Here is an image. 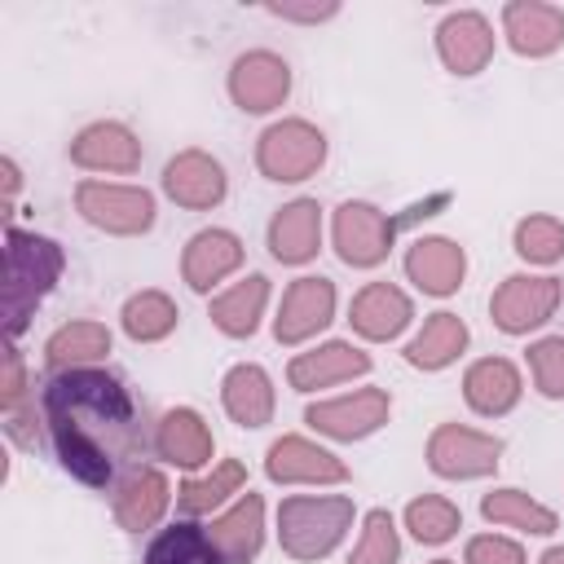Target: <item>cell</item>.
<instances>
[{"instance_id":"42","label":"cell","mask_w":564,"mask_h":564,"mask_svg":"<svg viewBox=\"0 0 564 564\" xmlns=\"http://www.w3.org/2000/svg\"><path fill=\"white\" fill-rule=\"evenodd\" d=\"M0 172H4V220H9V216H13V194H18V185H22V172H18L13 159H0Z\"/></svg>"},{"instance_id":"21","label":"cell","mask_w":564,"mask_h":564,"mask_svg":"<svg viewBox=\"0 0 564 564\" xmlns=\"http://www.w3.org/2000/svg\"><path fill=\"white\" fill-rule=\"evenodd\" d=\"M167 502H172V485H167V476L159 471V467H132L119 485H115V520H119V529H128V533H141V529H154L159 520H163V511H167Z\"/></svg>"},{"instance_id":"3","label":"cell","mask_w":564,"mask_h":564,"mask_svg":"<svg viewBox=\"0 0 564 564\" xmlns=\"http://www.w3.org/2000/svg\"><path fill=\"white\" fill-rule=\"evenodd\" d=\"M445 203H449V198L436 194V198H427V203H414V207L401 212V216H383L375 203H357V198H348V203L335 207V220H330L335 251H339V260L352 264V269H375V264L388 260L397 229L414 225L419 216H432V212L445 207Z\"/></svg>"},{"instance_id":"14","label":"cell","mask_w":564,"mask_h":564,"mask_svg":"<svg viewBox=\"0 0 564 564\" xmlns=\"http://www.w3.org/2000/svg\"><path fill=\"white\" fill-rule=\"evenodd\" d=\"M436 53L445 62V70L454 75H476L489 66L494 57V26L485 13L476 9H454L441 18L436 26Z\"/></svg>"},{"instance_id":"25","label":"cell","mask_w":564,"mask_h":564,"mask_svg":"<svg viewBox=\"0 0 564 564\" xmlns=\"http://www.w3.org/2000/svg\"><path fill=\"white\" fill-rule=\"evenodd\" d=\"M154 449H159V458H167L172 467H185V471L207 467V463H212V427L203 423L198 410L176 405V410H167V414L159 419V427H154Z\"/></svg>"},{"instance_id":"30","label":"cell","mask_w":564,"mask_h":564,"mask_svg":"<svg viewBox=\"0 0 564 564\" xmlns=\"http://www.w3.org/2000/svg\"><path fill=\"white\" fill-rule=\"evenodd\" d=\"M480 516L489 524H507V529H520V533H533V538H546L560 529L555 511L542 507L538 498H529L524 489H489L480 498Z\"/></svg>"},{"instance_id":"39","label":"cell","mask_w":564,"mask_h":564,"mask_svg":"<svg viewBox=\"0 0 564 564\" xmlns=\"http://www.w3.org/2000/svg\"><path fill=\"white\" fill-rule=\"evenodd\" d=\"M22 401H31V392H26V366H22L18 344H9V348H4V383H0V405H4V410H13V405H22Z\"/></svg>"},{"instance_id":"34","label":"cell","mask_w":564,"mask_h":564,"mask_svg":"<svg viewBox=\"0 0 564 564\" xmlns=\"http://www.w3.org/2000/svg\"><path fill=\"white\" fill-rule=\"evenodd\" d=\"M458 524H463V511H458L449 498H441V494H423V498H414V502L405 507V529H410L414 542H423V546L449 542V538L458 533Z\"/></svg>"},{"instance_id":"28","label":"cell","mask_w":564,"mask_h":564,"mask_svg":"<svg viewBox=\"0 0 564 564\" xmlns=\"http://www.w3.org/2000/svg\"><path fill=\"white\" fill-rule=\"evenodd\" d=\"M110 352V330L101 322H66L44 339V361L57 370H84L106 361Z\"/></svg>"},{"instance_id":"40","label":"cell","mask_w":564,"mask_h":564,"mask_svg":"<svg viewBox=\"0 0 564 564\" xmlns=\"http://www.w3.org/2000/svg\"><path fill=\"white\" fill-rule=\"evenodd\" d=\"M4 432H9V441H18L22 449H35V441H40V423H35V397L31 401H22V405H13V410H4Z\"/></svg>"},{"instance_id":"37","label":"cell","mask_w":564,"mask_h":564,"mask_svg":"<svg viewBox=\"0 0 564 564\" xmlns=\"http://www.w3.org/2000/svg\"><path fill=\"white\" fill-rule=\"evenodd\" d=\"M529 370L542 397L560 401L564 397V335H546L538 344H529Z\"/></svg>"},{"instance_id":"38","label":"cell","mask_w":564,"mask_h":564,"mask_svg":"<svg viewBox=\"0 0 564 564\" xmlns=\"http://www.w3.org/2000/svg\"><path fill=\"white\" fill-rule=\"evenodd\" d=\"M463 564H524L520 542L498 538V533H476L463 551Z\"/></svg>"},{"instance_id":"7","label":"cell","mask_w":564,"mask_h":564,"mask_svg":"<svg viewBox=\"0 0 564 564\" xmlns=\"http://www.w3.org/2000/svg\"><path fill=\"white\" fill-rule=\"evenodd\" d=\"M560 295H564L560 278H546V273H511L494 291L489 317H494V326L502 335H529V330H538L542 322L555 317Z\"/></svg>"},{"instance_id":"17","label":"cell","mask_w":564,"mask_h":564,"mask_svg":"<svg viewBox=\"0 0 564 564\" xmlns=\"http://www.w3.org/2000/svg\"><path fill=\"white\" fill-rule=\"evenodd\" d=\"M467 273V251L454 238H414L405 251V278L423 291V295H454L463 286Z\"/></svg>"},{"instance_id":"19","label":"cell","mask_w":564,"mask_h":564,"mask_svg":"<svg viewBox=\"0 0 564 564\" xmlns=\"http://www.w3.org/2000/svg\"><path fill=\"white\" fill-rule=\"evenodd\" d=\"M370 370V352H361L357 344H344V339H330V344H317L300 357H291L286 366V379L295 392H317V388H330V383H344V379H357Z\"/></svg>"},{"instance_id":"9","label":"cell","mask_w":564,"mask_h":564,"mask_svg":"<svg viewBox=\"0 0 564 564\" xmlns=\"http://www.w3.org/2000/svg\"><path fill=\"white\" fill-rule=\"evenodd\" d=\"M392 414V397L383 388H357L344 392L335 401H317L304 410V423L330 441H366L370 432H379Z\"/></svg>"},{"instance_id":"16","label":"cell","mask_w":564,"mask_h":564,"mask_svg":"<svg viewBox=\"0 0 564 564\" xmlns=\"http://www.w3.org/2000/svg\"><path fill=\"white\" fill-rule=\"evenodd\" d=\"M410 317H414V304H410V295H405L401 286H392V282H366V286L352 295V308H348L352 330H357L361 339H370V344L397 339V335L410 326Z\"/></svg>"},{"instance_id":"44","label":"cell","mask_w":564,"mask_h":564,"mask_svg":"<svg viewBox=\"0 0 564 564\" xmlns=\"http://www.w3.org/2000/svg\"><path fill=\"white\" fill-rule=\"evenodd\" d=\"M432 564H454V560H432Z\"/></svg>"},{"instance_id":"31","label":"cell","mask_w":564,"mask_h":564,"mask_svg":"<svg viewBox=\"0 0 564 564\" xmlns=\"http://www.w3.org/2000/svg\"><path fill=\"white\" fill-rule=\"evenodd\" d=\"M141 564H225L212 533L189 524V520H176L167 529L154 533V542L145 546V560Z\"/></svg>"},{"instance_id":"18","label":"cell","mask_w":564,"mask_h":564,"mask_svg":"<svg viewBox=\"0 0 564 564\" xmlns=\"http://www.w3.org/2000/svg\"><path fill=\"white\" fill-rule=\"evenodd\" d=\"M269 251L282 264H308L322 251V207H317V198H291L273 212Z\"/></svg>"},{"instance_id":"24","label":"cell","mask_w":564,"mask_h":564,"mask_svg":"<svg viewBox=\"0 0 564 564\" xmlns=\"http://www.w3.org/2000/svg\"><path fill=\"white\" fill-rule=\"evenodd\" d=\"M520 392H524L520 370H516L507 357H480V361H471L467 375H463V397H467V405H471L476 414H485V419L511 414L516 401H520Z\"/></svg>"},{"instance_id":"20","label":"cell","mask_w":564,"mask_h":564,"mask_svg":"<svg viewBox=\"0 0 564 564\" xmlns=\"http://www.w3.org/2000/svg\"><path fill=\"white\" fill-rule=\"evenodd\" d=\"M242 264V238L229 234V229H198L189 242H185V256H181V278L189 282V291L207 295L216 282H225L234 269Z\"/></svg>"},{"instance_id":"15","label":"cell","mask_w":564,"mask_h":564,"mask_svg":"<svg viewBox=\"0 0 564 564\" xmlns=\"http://www.w3.org/2000/svg\"><path fill=\"white\" fill-rule=\"evenodd\" d=\"M70 163L88 167V172H137L141 167V141L128 123L115 119H97L88 128L75 132L70 141Z\"/></svg>"},{"instance_id":"5","label":"cell","mask_w":564,"mask_h":564,"mask_svg":"<svg viewBox=\"0 0 564 564\" xmlns=\"http://www.w3.org/2000/svg\"><path fill=\"white\" fill-rule=\"evenodd\" d=\"M322 163H326V137L308 119H278L256 141V167L278 185L308 181Z\"/></svg>"},{"instance_id":"8","label":"cell","mask_w":564,"mask_h":564,"mask_svg":"<svg viewBox=\"0 0 564 564\" xmlns=\"http://www.w3.org/2000/svg\"><path fill=\"white\" fill-rule=\"evenodd\" d=\"M498 463H502V441L489 432H476L463 423H441L427 436V467L445 480H476V476L498 471Z\"/></svg>"},{"instance_id":"6","label":"cell","mask_w":564,"mask_h":564,"mask_svg":"<svg viewBox=\"0 0 564 564\" xmlns=\"http://www.w3.org/2000/svg\"><path fill=\"white\" fill-rule=\"evenodd\" d=\"M75 207L93 229L137 238L154 225V194L141 185H110V181H79Z\"/></svg>"},{"instance_id":"12","label":"cell","mask_w":564,"mask_h":564,"mask_svg":"<svg viewBox=\"0 0 564 564\" xmlns=\"http://www.w3.org/2000/svg\"><path fill=\"white\" fill-rule=\"evenodd\" d=\"M225 189H229V176H225L220 159H212L207 150H181L163 167V194L176 207H189V212L220 207L225 203Z\"/></svg>"},{"instance_id":"26","label":"cell","mask_w":564,"mask_h":564,"mask_svg":"<svg viewBox=\"0 0 564 564\" xmlns=\"http://www.w3.org/2000/svg\"><path fill=\"white\" fill-rule=\"evenodd\" d=\"M220 405L238 427H264L273 419V379L264 366L242 361L220 379Z\"/></svg>"},{"instance_id":"4","label":"cell","mask_w":564,"mask_h":564,"mask_svg":"<svg viewBox=\"0 0 564 564\" xmlns=\"http://www.w3.org/2000/svg\"><path fill=\"white\" fill-rule=\"evenodd\" d=\"M352 524L348 494H295L278 507V542L291 560H326Z\"/></svg>"},{"instance_id":"13","label":"cell","mask_w":564,"mask_h":564,"mask_svg":"<svg viewBox=\"0 0 564 564\" xmlns=\"http://www.w3.org/2000/svg\"><path fill=\"white\" fill-rule=\"evenodd\" d=\"M264 476L273 485H344L348 467L304 436H278L264 454Z\"/></svg>"},{"instance_id":"10","label":"cell","mask_w":564,"mask_h":564,"mask_svg":"<svg viewBox=\"0 0 564 564\" xmlns=\"http://www.w3.org/2000/svg\"><path fill=\"white\" fill-rule=\"evenodd\" d=\"M291 93V66L269 53V48H251L242 57H234L229 66V97L238 110L247 115H269L286 101Z\"/></svg>"},{"instance_id":"29","label":"cell","mask_w":564,"mask_h":564,"mask_svg":"<svg viewBox=\"0 0 564 564\" xmlns=\"http://www.w3.org/2000/svg\"><path fill=\"white\" fill-rule=\"evenodd\" d=\"M467 348V322L458 313H432L423 322V330L405 344V361L414 370H445L449 361H458V352Z\"/></svg>"},{"instance_id":"33","label":"cell","mask_w":564,"mask_h":564,"mask_svg":"<svg viewBox=\"0 0 564 564\" xmlns=\"http://www.w3.org/2000/svg\"><path fill=\"white\" fill-rule=\"evenodd\" d=\"M176 304H172V295H163V291H137L128 304H123V313H119V322H123V335L128 339H137V344H159V339H167L172 330H176Z\"/></svg>"},{"instance_id":"35","label":"cell","mask_w":564,"mask_h":564,"mask_svg":"<svg viewBox=\"0 0 564 564\" xmlns=\"http://www.w3.org/2000/svg\"><path fill=\"white\" fill-rule=\"evenodd\" d=\"M516 256L529 264H555L564 256V220L560 216H524L516 225Z\"/></svg>"},{"instance_id":"43","label":"cell","mask_w":564,"mask_h":564,"mask_svg":"<svg viewBox=\"0 0 564 564\" xmlns=\"http://www.w3.org/2000/svg\"><path fill=\"white\" fill-rule=\"evenodd\" d=\"M538 564H564V546H551V551H546Z\"/></svg>"},{"instance_id":"41","label":"cell","mask_w":564,"mask_h":564,"mask_svg":"<svg viewBox=\"0 0 564 564\" xmlns=\"http://www.w3.org/2000/svg\"><path fill=\"white\" fill-rule=\"evenodd\" d=\"M269 13L286 18V22H326L339 13V4L335 0H326V4H269Z\"/></svg>"},{"instance_id":"1","label":"cell","mask_w":564,"mask_h":564,"mask_svg":"<svg viewBox=\"0 0 564 564\" xmlns=\"http://www.w3.org/2000/svg\"><path fill=\"white\" fill-rule=\"evenodd\" d=\"M40 423L57 463L88 489L119 485L145 454V414L132 388L101 370H57L40 392Z\"/></svg>"},{"instance_id":"36","label":"cell","mask_w":564,"mask_h":564,"mask_svg":"<svg viewBox=\"0 0 564 564\" xmlns=\"http://www.w3.org/2000/svg\"><path fill=\"white\" fill-rule=\"evenodd\" d=\"M397 555H401L397 520H392L383 507L366 511V520H361V538H357L348 564H397Z\"/></svg>"},{"instance_id":"11","label":"cell","mask_w":564,"mask_h":564,"mask_svg":"<svg viewBox=\"0 0 564 564\" xmlns=\"http://www.w3.org/2000/svg\"><path fill=\"white\" fill-rule=\"evenodd\" d=\"M330 317H335V282L308 273V278H295V282L286 286L282 308H278V317H273V335H278V344L291 348V344H304V339H313L317 330H326Z\"/></svg>"},{"instance_id":"27","label":"cell","mask_w":564,"mask_h":564,"mask_svg":"<svg viewBox=\"0 0 564 564\" xmlns=\"http://www.w3.org/2000/svg\"><path fill=\"white\" fill-rule=\"evenodd\" d=\"M264 304H269V278L247 273L242 282H234L229 291H220L212 300V326L229 339H247V335H256V326L264 317Z\"/></svg>"},{"instance_id":"32","label":"cell","mask_w":564,"mask_h":564,"mask_svg":"<svg viewBox=\"0 0 564 564\" xmlns=\"http://www.w3.org/2000/svg\"><path fill=\"white\" fill-rule=\"evenodd\" d=\"M242 485H247V467H242L238 458H220L207 476L185 480V485L176 489V507H181L185 516H207V511H216L225 498L242 494Z\"/></svg>"},{"instance_id":"2","label":"cell","mask_w":564,"mask_h":564,"mask_svg":"<svg viewBox=\"0 0 564 564\" xmlns=\"http://www.w3.org/2000/svg\"><path fill=\"white\" fill-rule=\"evenodd\" d=\"M62 247L44 234H26V229H4V330L9 344L26 330L35 304L57 286L62 278Z\"/></svg>"},{"instance_id":"23","label":"cell","mask_w":564,"mask_h":564,"mask_svg":"<svg viewBox=\"0 0 564 564\" xmlns=\"http://www.w3.org/2000/svg\"><path fill=\"white\" fill-rule=\"evenodd\" d=\"M212 542L220 551L225 564H251L264 546V498L260 494H242L225 516L212 520Z\"/></svg>"},{"instance_id":"22","label":"cell","mask_w":564,"mask_h":564,"mask_svg":"<svg viewBox=\"0 0 564 564\" xmlns=\"http://www.w3.org/2000/svg\"><path fill=\"white\" fill-rule=\"evenodd\" d=\"M502 35L520 57H546L564 44V9L542 0H511L502 9Z\"/></svg>"}]
</instances>
